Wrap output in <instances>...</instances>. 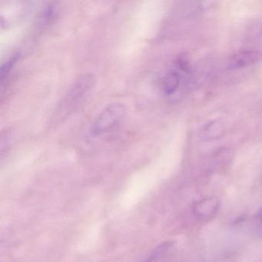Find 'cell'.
I'll use <instances>...</instances> for the list:
<instances>
[{
  "instance_id": "obj_7",
  "label": "cell",
  "mask_w": 262,
  "mask_h": 262,
  "mask_svg": "<svg viewBox=\"0 0 262 262\" xmlns=\"http://www.w3.org/2000/svg\"><path fill=\"white\" fill-rule=\"evenodd\" d=\"M177 66L179 70H182V72H185V73H188L191 69L189 60H188L187 56L184 54L181 55L178 58Z\"/></svg>"
},
{
  "instance_id": "obj_6",
  "label": "cell",
  "mask_w": 262,
  "mask_h": 262,
  "mask_svg": "<svg viewBox=\"0 0 262 262\" xmlns=\"http://www.w3.org/2000/svg\"><path fill=\"white\" fill-rule=\"evenodd\" d=\"M181 77L179 73L171 71L167 73L162 79V90L167 96H171L180 86Z\"/></svg>"
},
{
  "instance_id": "obj_5",
  "label": "cell",
  "mask_w": 262,
  "mask_h": 262,
  "mask_svg": "<svg viewBox=\"0 0 262 262\" xmlns=\"http://www.w3.org/2000/svg\"><path fill=\"white\" fill-rule=\"evenodd\" d=\"M225 134V127L219 120L213 121L205 125L202 129V137L205 140H214L219 139Z\"/></svg>"
},
{
  "instance_id": "obj_8",
  "label": "cell",
  "mask_w": 262,
  "mask_h": 262,
  "mask_svg": "<svg viewBox=\"0 0 262 262\" xmlns=\"http://www.w3.org/2000/svg\"><path fill=\"white\" fill-rule=\"evenodd\" d=\"M257 217H258L259 221H260V223L262 224V208L260 210V211L258 212V214H257Z\"/></svg>"
},
{
  "instance_id": "obj_3",
  "label": "cell",
  "mask_w": 262,
  "mask_h": 262,
  "mask_svg": "<svg viewBox=\"0 0 262 262\" xmlns=\"http://www.w3.org/2000/svg\"><path fill=\"white\" fill-rule=\"evenodd\" d=\"M262 59V53L255 50H246L240 52L233 56L228 62L229 70H238L246 68L257 63Z\"/></svg>"
},
{
  "instance_id": "obj_4",
  "label": "cell",
  "mask_w": 262,
  "mask_h": 262,
  "mask_svg": "<svg viewBox=\"0 0 262 262\" xmlns=\"http://www.w3.org/2000/svg\"><path fill=\"white\" fill-rule=\"evenodd\" d=\"M219 210V202L213 198L201 199L193 205V213L199 219L206 220L216 215Z\"/></svg>"
},
{
  "instance_id": "obj_1",
  "label": "cell",
  "mask_w": 262,
  "mask_h": 262,
  "mask_svg": "<svg viewBox=\"0 0 262 262\" xmlns=\"http://www.w3.org/2000/svg\"><path fill=\"white\" fill-rule=\"evenodd\" d=\"M96 84V77L93 73H85L79 76L58 105L55 115L56 121H61L70 116L79 103L91 93Z\"/></svg>"
},
{
  "instance_id": "obj_2",
  "label": "cell",
  "mask_w": 262,
  "mask_h": 262,
  "mask_svg": "<svg viewBox=\"0 0 262 262\" xmlns=\"http://www.w3.org/2000/svg\"><path fill=\"white\" fill-rule=\"evenodd\" d=\"M127 108L122 102H113L105 106L94 119L90 133L93 137H99L116 128L126 116Z\"/></svg>"
}]
</instances>
